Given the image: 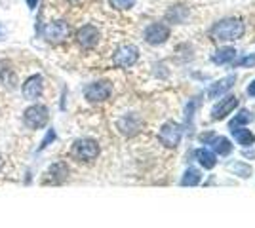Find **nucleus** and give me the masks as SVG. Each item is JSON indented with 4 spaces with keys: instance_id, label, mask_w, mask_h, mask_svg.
Here are the masks:
<instances>
[{
    "instance_id": "f257e3e1",
    "label": "nucleus",
    "mask_w": 255,
    "mask_h": 228,
    "mask_svg": "<svg viewBox=\"0 0 255 228\" xmlns=\"http://www.w3.org/2000/svg\"><path fill=\"white\" fill-rule=\"evenodd\" d=\"M246 33V23L240 17H225L210 29V36L217 42H234Z\"/></svg>"
},
{
    "instance_id": "f03ea898",
    "label": "nucleus",
    "mask_w": 255,
    "mask_h": 228,
    "mask_svg": "<svg viewBox=\"0 0 255 228\" xmlns=\"http://www.w3.org/2000/svg\"><path fill=\"white\" fill-rule=\"evenodd\" d=\"M99 152H101V147L92 137H80L71 147V156L75 160H78V162H84V163H92L94 160H97Z\"/></svg>"
},
{
    "instance_id": "7ed1b4c3",
    "label": "nucleus",
    "mask_w": 255,
    "mask_h": 228,
    "mask_svg": "<svg viewBox=\"0 0 255 228\" xmlns=\"http://www.w3.org/2000/svg\"><path fill=\"white\" fill-rule=\"evenodd\" d=\"M50 122V109L46 105H31L29 109H25L23 112V124L29 130H42L46 128V124Z\"/></svg>"
},
{
    "instance_id": "20e7f679",
    "label": "nucleus",
    "mask_w": 255,
    "mask_h": 228,
    "mask_svg": "<svg viewBox=\"0 0 255 228\" xmlns=\"http://www.w3.org/2000/svg\"><path fill=\"white\" fill-rule=\"evenodd\" d=\"M181 137H183V126L177 122H166L158 131V141L168 149H175L181 143Z\"/></svg>"
},
{
    "instance_id": "39448f33",
    "label": "nucleus",
    "mask_w": 255,
    "mask_h": 228,
    "mask_svg": "<svg viewBox=\"0 0 255 228\" xmlns=\"http://www.w3.org/2000/svg\"><path fill=\"white\" fill-rule=\"evenodd\" d=\"M139 59V48L133 44H122L113 55V63L120 69H129L137 63Z\"/></svg>"
},
{
    "instance_id": "423d86ee",
    "label": "nucleus",
    "mask_w": 255,
    "mask_h": 228,
    "mask_svg": "<svg viewBox=\"0 0 255 228\" xmlns=\"http://www.w3.org/2000/svg\"><path fill=\"white\" fill-rule=\"evenodd\" d=\"M111 93H113V86L107 80H97L84 87V97L90 103H103L111 97Z\"/></svg>"
},
{
    "instance_id": "0eeeda50",
    "label": "nucleus",
    "mask_w": 255,
    "mask_h": 228,
    "mask_svg": "<svg viewBox=\"0 0 255 228\" xmlns=\"http://www.w3.org/2000/svg\"><path fill=\"white\" fill-rule=\"evenodd\" d=\"M69 25L65 21H52L48 23L46 27L42 29V36L46 42H52V44H61L69 38Z\"/></svg>"
},
{
    "instance_id": "6e6552de",
    "label": "nucleus",
    "mask_w": 255,
    "mask_h": 228,
    "mask_svg": "<svg viewBox=\"0 0 255 228\" xmlns=\"http://www.w3.org/2000/svg\"><path fill=\"white\" fill-rule=\"evenodd\" d=\"M170 34L171 31L166 23H150L149 27L145 29V33H143V38L150 46H160V44L168 42Z\"/></svg>"
},
{
    "instance_id": "1a4fd4ad",
    "label": "nucleus",
    "mask_w": 255,
    "mask_h": 228,
    "mask_svg": "<svg viewBox=\"0 0 255 228\" xmlns=\"http://www.w3.org/2000/svg\"><path fill=\"white\" fill-rule=\"evenodd\" d=\"M69 175H71V169L67 162H53L44 173L42 185H61L69 179Z\"/></svg>"
},
{
    "instance_id": "9d476101",
    "label": "nucleus",
    "mask_w": 255,
    "mask_h": 228,
    "mask_svg": "<svg viewBox=\"0 0 255 228\" xmlns=\"http://www.w3.org/2000/svg\"><path fill=\"white\" fill-rule=\"evenodd\" d=\"M76 42L80 48H84V50H92V48H96L97 44H99V38H101V34L97 31V27L94 25H82L75 34Z\"/></svg>"
},
{
    "instance_id": "9b49d317",
    "label": "nucleus",
    "mask_w": 255,
    "mask_h": 228,
    "mask_svg": "<svg viewBox=\"0 0 255 228\" xmlns=\"http://www.w3.org/2000/svg\"><path fill=\"white\" fill-rule=\"evenodd\" d=\"M117 128L122 135L133 137V135H137L139 131L143 130V120H141V116L135 114V112H129V114H124L122 118L118 120Z\"/></svg>"
},
{
    "instance_id": "f8f14e48",
    "label": "nucleus",
    "mask_w": 255,
    "mask_h": 228,
    "mask_svg": "<svg viewBox=\"0 0 255 228\" xmlns=\"http://www.w3.org/2000/svg\"><path fill=\"white\" fill-rule=\"evenodd\" d=\"M23 99L27 101H36L42 97L44 93V76L42 75H32L25 80V84L21 86Z\"/></svg>"
},
{
    "instance_id": "ddd939ff",
    "label": "nucleus",
    "mask_w": 255,
    "mask_h": 228,
    "mask_svg": "<svg viewBox=\"0 0 255 228\" xmlns=\"http://www.w3.org/2000/svg\"><path fill=\"white\" fill-rule=\"evenodd\" d=\"M240 101L236 95H227V97L219 99V103L212 109V120H225L229 114H233L234 109H238Z\"/></svg>"
},
{
    "instance_id": "4468645a",
    "label": "nucleus",
    "mask_w": 255,
    "mask_h": 228,
    "mask_svg": "<svg viewBox=\"0 0 255 228\" xmlns=\"http://www.w3.org/2000/svg\"><path fill=\"white\" fill-rule=\"evenodd\" d=\"M200 139H202L204 145H210V147H212V151L215 152V154H219V156L231 154V151H233V145H231V141H229L227 137H223V135L206 133V135H202Z\"/></svg>"
},
{
    "instance_id": "2eb2a0df",
    "label": "nucleus",
    "mask_w": 255,
    "mask_h": 228,
    "mask_svg": "<svg viewBox=\"0 0 255 228\" xmlns=\"http://www.w3.org/2000/svg\"><path fill=\"white\" fill-rule=\"evenodd\" d=\"M234 82H236V76L234 75H229V76H225V78H221V80H217V82H213L212 86L208 87V97L219 99L234 86Z\"/></svg>"
},
{
    "instance_id": "dca6fc26",
    "label": "nucleus",
    "mask_w": 255,
    "mask_h": 228,
    "mask_svg": "<svg viewBox=\"0 0 255 228\" xmlns=\"http://www.w3.org/2000/svg\"><path fill=\"white\" fill-rule=\"evenodd\" d=\"M189 15H191V10L187 6L175 4V6H171L170 10L166 11V21L173 23V25H183V23H187Z\"/></svg>"
},
{
    "instance_id": "f3484780",
    "label": "nucleus",
    "mask_w": 255,
    "mask_h": 228,
    "mask_svg": "<svg viewBox=\"0 0 255 228\" xmlns=\"http://www.w3.org/2000/svg\"><path fill=\"white\" fill-rule=\"evenodd\" d=\"M231 133H233L234 141L238 143L240 147H254L255 145V133L250 130H246L244 126H236V128H231Z\"/></svg>"
},
{
    "instance_id": "a211bd4d",
    "label": "nucleus",
    "mask_w": 255,
    "mask_h": 228,
    "mask_svg": "<svg viewBox=\"0 0 255 228\" xmlns=\"http://www.w3.org/2000/svg\"><path fill=\"white\" fill-rule=\"evenodd\" d=\"M194 158L198 160V163L202 165L204 169H213L215 167V163H217V154L210 149H196L194 151Z\"/></svg>"
},
{
    "instance_id": "6ab92c4d",
    "label": "nucleus",
    "mask_w": 255,
    "mask_h": 228,
    "mask_svg": "<svg viewBox=\"0 0 255 228\" xmlns=\"http://www.w3.org/2000/svg\"><path fill=\"white\" fill-rule=\"evenodd\" d=\"M236 55H238V52H236L234 48L225 46V48H219V50L212 55V61L215 65H227V63H233L234 59H236Z\"/></svg>"
},
{
    "instance_id": "aec40b11",
    "label": "nucleus",
    "mask_w": 255,
    "mask_h": 228,
    "mask_svg": "<svg viewBox=\"0 0 255 228\" xmlns=\"http://www.w3.org/2000/svg\"><path fill=\"white\" fill-rule=\"evenodd\" d=\"M200 181H202V173L196 167H189L181 177V185L183 186H196L200 185Z\"/></svg>"
},
{
    "instance_id": "412c9836",
    "label": "nucleus",
    "mask_w": 255,
    "mask_h": 228,
    "mask_svg": "<svg viewBox=\"0 0 255 228\" xmlns=\"http://www.w3.org/2000/svg\"><path fill=\"white\" fill-rule=\"evenodd\" d=\"M229 169H231V171H234V175H238L240 179H248V177H252V173H254L252 165H248V163H244V162L229 163Z\"/></svg>"
},
{
    "instance_id": "4be33fe9",
    "label": "nucleus",
    "mask_w": 255,
    "mask_h": 228,
    "mask_svg": "<svg viewBox=\"0 0 255 228\" xmlns=\"http://www.w3.org/2000/svg\"><path fill=\"white\" fill-rule=\"evenodd\" d=\"M252 122V112L250 110L242 109L238 114H234V118L231 120V124H229V128H236V126H246V124H250Z\"/></svg>"
},
{
    "instance_id": "5701e85b",
    "label": "nucleus",
    "mask_w": 255,
    "mask_h": 228,
    "mask_svg": "<svg viewBox=\"0 0 255 228\" xmlns=\"http://www.w3.org/2000/svg\"><path fill=\"white\" fill-rule=\"evenodd\" d=\"M57 139V133H55V130L53 128H50V130H46V135H44V139L40 141V147H38V152H42L44 149H48L50 145H52L53 141Z\"/></svg>"
},
{
    "instance_id": "b1692460",
    "label": "nucleus",
    "mask_w": 255,
    "mask_h": 228,
    "mask_svg": "<svg viewBox=\"0 0 255 228\" xmlns=\"http://www.w3.org/2000/svg\"><path fill=\"white\" fill-rule=\"evenodd\" d=\"M234 65L242 67V69H254L255 67V54H248V55H244V57H240Z\"/></svg>"
},
{
    "instance_id": "393cba45",
    "label": "nucleus",
    "mask_w": 255,
    "mask_h": 228,
    "mask_svg": "<svg viewBox=\"0 0 255 228\" xmlns=\"http://www.w3.org/2000/svg\"><path fill=\"white\" fill-rule=\"evenodd\" d=\"M109 4L115 10H129V8H133L135 0H109Z\"/></svg>"
},
{
    "instance_id": "a878e982",
    "label": "nucleus",
    "mask_w": 255,
    "mask_h": 228,
    "mask_svg": "<svg viewBox=\"0 0 255 228\" xmlns=\"http://www.w3.org/2000/svg\"><path fill=\"white\" fill-rule=\"evenodd\" d=\"M196 107H198V97L191 99L189 105H187V109H185V118H187L189 124H191L192 118H194V110H196Z\"/></svg>"
},
{
    "instance_id": "bb28decb",
    "label": "nucleus",
    "mask_w": 255,
    "mask_h": 228,
    "mask_svg": "<svg viewBox=\"0 0 255 228\" xmlns=\"http://www.w3.org/2000/svg\"><path fill=\"white\" fill-rule=\"evenodd\" d=\"M246 93L250 95V97H255V80L248 86V89H246Z\"/></svg>"
},
{
    "instance_id": "cd10ccee",
    "label": "nucleus",
    "mask_w": 255,
    "mask_h": 228,
    "mask_svg": "<svg viewBox=\"0 0 255 228\" xmlns=\"http://www.w3.org/2000/svg\"><path fill=\"white\" fill-rule=\"evenodd\" d=\"M25 2H27V6H29L31 10H34V8H36V4H38V0H25Z\"/></svg>"
},
{
    "instance_id": "c85d7f7f",
    "label": "nucleus",
    "mask_w": 255,
    "mask_h": 228,
    "mask_svg": "<svg viewBox=\"0 0 255 228\" xmlns=\"http://www.w3.org/2000/svg\"><path fill=\"white\" fill-rule=\"evenodd\" d=\"M2 165H4V156H2V152H0V169H2Z\"/></svg>"
},
{
    "instance_id": "c756f323",
    "label": "nucleus",
    "mask_w": 255,
    "mask_h": 228,
    "mask_svg": "<svg viewBox=\"0 0 255 228\" xmlns=\"http://www.w3.org/2000/svg\"><path fill=\"white\" fill-rule=\"evenodd\" d=\"M69 2H78V0H69Z\"/></svg>"
}]
</instances>
